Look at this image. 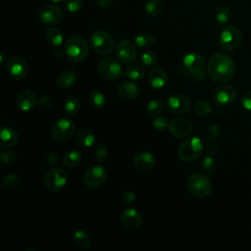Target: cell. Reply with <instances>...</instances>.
I'll list each match as a JSON object with an SVG mask.
<instances>
[{
  "instance_id": "obj_1",
  "label": "cell",
  "mask_w": 251,
  "mask_h": 251,
  "mask_svg": "<svg viewBox=\"0 0 251 251\" xmlns=\"http://www.w3.org/2000/svg\"><path fill=\"white\" fill-rule=\"evenodd\" d=\"M207 71L209 76L215 82L224 83L233 77L235 74V64L228 55L216 53L209 59Z\"/></svg>"
},
{
  "instance_id": "obj_2",
  "label": "cell",
  "mask_w": 251,
  "mask_h": 251,
  "mask_svg": "<svg viewBox=\"0 0 251 251\" xmlns=\"http://www.w3.org/2000/svg\"><path fill=\"white\" fill-rule=\"evenodd\" d=\"M88 43L86 39L79 34L71 35L65 42L64 51L66 56L75 63L82 62L88 54Z\"/></svg>"
},
{
  "instance_id": "obj_3",
  "label": "cell",
  "mask_w": 251,
  "mask_h": 251,
  "mask_svg": "<svg viewBox=\"0 0 251 251\" xmlns=\"http://www.w3.org/2000/svg\"><path fill=\"white\" fill-rule=\"evenodd\" d=\"M185 187L187 191L196 198L207 197L212 191V183L204 174H193L186 179Z\"/></svg>"
},
{
  "instance_id": "obj_4",
  "label": "cell",
  "mask_w": 251,
  "mask_h": 251,
  "mask_svg": "<svg viewBox=\"0 0 251 251\" xmlns=\"http://www.w3.org/2000/svg\"><path fill=\"white\" fill-rule=\"evenodd\" d=\"M242 40V33L233 25H226L220 34L219 44L220 47L225 51H232L236 49Z\"/></svg>"
},
{
  "instance_id": "obj_5",
  "label": "cell",
  "mask_w": 251,
  "mask_h": 251,
  "mask_svg": "<svg viewBox=\"0 0 251 251\" xmlns=\"http://www.w3.org/2000/svg\"><path fill=\"white\" fill-rule=\"evenodd\" d=\"M202 152L203 144L198 137L185 139L178 147V157L184 162H192L198 159Z\"/></svg>"
},
{
  "instance_id": "obj_6",
  "label": "cell",
  "mask_w": 251,
  "mask_h": 251,
  "mask_svg": "<svg viewBox=\"0 0 251 251\" xmlns=\"http://www.w3.org/2000/svg\"><path fill=\"white\" fill-rule=\"evenodd\" d=\"M89 44L91 48L98 54L107 55L114 48V39L110 33L105 30L94 31L89 38Z\"/></svg>"
},
{
  "instance_id": "obj_7",
  "label": "cell",
  "mask_w": 251,
  "mask_h": 251,
  "mask_svg": "<svg viewBox=\"0 0 251 251\" xmlns=\"http://www.w3.org/2000/svg\"><path fill=\"white\" fill-rule=\"evenodd\" d=\"M99 75L107 80H117L123 75V68L121 64L112 57L101 59L97 65Z\"/></svg>"
},
{
  "instance_id": "obj_8",
  "label": "cell",
  "mask_w": 251,
  "mask_h": 251,
  "mask_svg": "<svg viewBox=\"0 0 251 251\" xmlns=\"http://www.w3.org/2000/svg\"><path fill=\"white\" fill-rule=\"evenodd\" d=\"M184 70L189 75L196 76L198 78H204L205 74L203 73L205 67V60L199 53L190 52L187 53L182 60Z\"/></svg>"
},
{
  "instance_id": "obj_9",
  "label": "cell",
  "mask_w": 251,
  "mask_h": 251,
  "mask_svg": "<svg viewBox=\"0 0 251 251\" xmlns=\"http://www.w3.org/2000/svg\"><path fill=\"white\" fill-rule=\"evenodd\" d=\"M68 180V175L62 168H53L49 170L44 176V184L50 191L56 192L65 187Z\"/></svg>"
},
{
  "instance_id": "obj_10",
  "label": "cell",
  "mask_w": 251,
  "mask_h": 251,
  "mask_svg": "<svg viewBox=\"0 0 251 251\" xmlns=\"http://www.w3.org/2000/svg\"><path fill=\"white\" fill-rule=\"evenodd\" d=\"M75 124L70 119L58 120L51 128L52 137L58 141H65L71 138L75 132Z\"/></svg>"
},
{
  "instance_id": "obj_11",
  "label": "cell",
  "mask_w": 251,
  "mask_h": 251,
  "mask_svg": "<svg viewBox=\"0 0 251 251\" xmlns=\"http://www.w3.org/2000/svg\"><path fill=\"white\" fill-rule=\"evenodd\" d=\"M107 171L101 166L89 168L83 175V182L89 188H98L103 185L107 179Z\"/></svg>"
},
{
  "instance_id": "obj_12",
  "label": "cell",
  "mask_w": 251,
  "mask_h": 251,
  "mask_svg": "<svg viewBox=\"0 0 251 251\" xmlns=\"http://www.w3.org/2000/svg\"><path fill=\"white\" fill-rule=\"evenodd\" d=\"M6 68L10 75L17 80L25 79L28 73L27 63L21 56H12L9 58Z\"/></svg>"
},
{
  "instance_id": "obj_13",
  "label": "cell",
  "mask_w": 251,
  "mask_h": 251,
  "mask_svg": "<svg viewBox=\"0 0 251 251\" xmlns=\"http://www.w3.org/2000/svg\"><path fill=\"white\" fill-rule=\"evenodd\" d=\"M63 17L62 9L54 3L44 5L38 11V19L44 25L58 24L62 21Z\"/></svg>"
},
{
  "instance_id": "obj_14",
  "label": "cell",
  "mask_w": 251,
  "mask_h": 251,
  "mask_svg": "<svg viewBox=\"0 0 251 251\" xmlns=\"http://www.w3.org/2000/svg\"><path fill=\"white\" fill-rule=\"evenodd\" d=\"M115 53L118 60L124 64H130L136 58V48L133 43L126 39L119 41L115 47Z\"/></svg>"
},
{
  "instance_id": "obj_15",
  "label": "cell",
  "mask_w": 251,
  "mask_h": 251,
  "mask_svg": "<svg viewBox=\"0 0 251 251\" xmlns=\"http://www.w3.org/2000/svg\"><path fill=\"white\" fill-rule=\"evenodd\" d=\"M169 132L177 138L185 137L192 132V123L186 118H176L173 119L168 126Z\"/></svg>"
},
{
  "instance_id": "obj_16",
  "label": "cell",
  "mask_w": 251,
  "mask_h": 251,
  "mask_svg": "<svg viewBox=\"0 0 251 251\" xmlns=\"http://www.w3.org/2000/svg\"><path fill=\"white\" fill-rule=\"evenodd\" d=\"M167 109L176 115L186 113L190 108V99L184 94H175L168 98Z\"/></svg>"
},
{
  "instance_id": "obj_17",
  "label": "cell",
  "mask_w": 251,
  "mask_h": 251,
  "mask_svg": "<svg viewBox=\"0 0 251 251\" xmlns=\"http://www.w3.org/2000/svg\"><path fill=\"white\" fill-rule=\"evenodd\" d=\"M237 96L236 88L232 85H222L217 87L213 92V100L220 105L232 103Z\"/></svg>"
},
{
  "instance_id": "obj_18",
  "label": "cell",
  "mask_w": 251,
  "mask_h": 251,
  "mask_svg": "<svg viewBox=\"0 0 251 251\" xmlns=\"http://www.w3.org/2000/svg\"><path fill=\"white\" fill-rule=\"evenodd\" d=\"M122 225L129 230H136L142 225V217L135 209L129 208L123 212L121 216Z\"/></svg>"
},
{
  "instance_id": "obj_19",
  "label": "cell",
  "mask_w": 251,
  "mask_h": 251,
  "mask_svg": "<svg viewBox=\"0 0 251 251\" xmlns=\"http://www.w3.org/2000/svg\"><path fill=\"white\" fill-rule=\"evenodd\" d=\"M37 103V97L30 90H23L16 97V104L20 110L28 112L32 110Z\"/></svg>"
},
{
  "instance_id": "obj_20",
  "label": "cell",
  "mask_w": 251,
  "mask_h": 251,
  "mask_svg": "<svg viewBox=\"0 0 251 251\" xmlns=\"http://www.w3.org/2000/svg\"><path fill=\"white\" fill-rule=\"evenodd\" d=\"M132 164L140 171H149L156 165V158L149 152H140L134 155Z\"/></svg>"
},
{
  "instance_id": "obj_21",
  "label": "cell",
  "mask_w": 251,
  "mask_h": 251,
  "mask_svg": "<svg viewBox=\"0 0 251 251\" xmlns=\"http://www.w3.org/2000/svg\"><path fill=\"white\" fill-rule=\"evenodd\" d=\"M167 74L162 67H154L149 72L148 82L155 89L163 88L167 83Z\"/></svg>"
},
{
  "instance_id": "obj_22",
  "label": "cell",
  "mask_w": 251,
  "mask_h": 251,
  "mask_svg": "<svg viewBox=\"0 0 251 251\" xmlns=\"http://www.w3.org/2000/svg\"><path fill=\"white\" fill-rule=\"evenodd\" d=\"M18 132L10 126H3L0 131V146L4 149L14 147L18 143Z\"/></svg>"
},
{
  "instance_id": "obj_23",
  "label": "cell",
  "mask_w": 251,
  "mask_h": 251,
  "mask_svg": "<svg viewBox=\"0 0 251 251\" xmlns=\"http://www.w3.org/2000/svg\"><path fill=\"white\" fill-rule=\"evenodd\" d=\"M77 80V75L71 70H66L61 72L57 78H56V84L59 88H63V89H67V88H71L72 86H74Z\"/></svg>"
},
{
  "instance_id": "obj_24",
  "label": "cell",
  "mask_w": 251,
  "mask_h": 251,
  "mask_svg": "<svg viewBox=\"0 0 251 251\" xmlns=\"http://www.w3.org/2000/svg\"><path fill=\"white\" fill-rule=\"evenodd\" d=\"M118 94L124 99L130 100L138 96L139 87L134 82L125 81L118 86Z\"/></svg>"
},
{
  "instance_id": "obj_25",
  "label": "cell",
  "mask_w": 251,
  "mask_h": 251,
  "mask_svg": "<svg viewBox=\"0 0 251 251\" xmlns=\"http://www.w3.org/2000/svg\"><path fill=\"white\" fill-rule=\"evenodd\" d=\"M95 134L90 129H81L76 133L75 140L83 148H90L95 142Z\"/></svg>"
},
{
  "instance_id": "obj_26",
  "label": "cell",
  "mask_w": 251,
  "mask_h": 251,
  "mask_svg": "<svg viewBox=\"0 0 251 251\" xmlns=\"http://www.w3.org/2000/svg\"><path fill=\"white\" fill-rule=\"evenodd\" d=\"M45 38L52 46L58 47L63 43L64 34L59 27H50L45 32Z\"/></svg>"
},
{
  "instance_id": "obj_27",
  "label": "cell",
  "mask_w": 251,
  "mask_h": 251,
  "mask_svg": "<svg viewBox=\"0 0 251 251\" xmlns=\"http://www.w3.org/2000/svg\"><path fill=\"white\" fill-rule=\"evenodd\" d=\"M73 242L76 247H78L79 249H82V250L88 249L90 246V243H91L88 234L84 230H81V229L75 230L74 232Z\"/></svg>"
},
{
  "instance_id": "obj_28",
  "label": "cell",
  "mask_w": 251,
  "mask_h": 251,
  "mask_svg": "<svg viewBox=\"0 0 251 251\" xmlns=\"http://www.w3.org/2000/svg\"><path fill=\"white\" fill-rule=\"evenodd\" d=\"M164 9V2L163 0H148L145 3L144 10L147 16L154 18L159 16Z\"/></svg>"
},
{
  "instance_id": "obj_29",
  "label": "cell",
  "mask_w": 251,
  "mask_h": 251,
  "mask_svg": "<svg viewBox=\"0 0 251 251\" xmlns=\"http://www.w3.org/2000/svg\"><path fill=\"white\" fill-rule=\"evenodd\" d=\"M104 93L99 90H93L88 95V104L94 110H100L105 105Z\"/></svg>"
},
{
  "instance_id": "obj_30",
  "label": "cell",
  "mask_w": 251,
  "mask_h": 251,
  "mask_svg": "<svg viewBox=\"0 0 251 251\" xmlns=\"http://www.w3.org/2000/svg\"><path fill=\"white\" fill-rule=\"evenodd\" d=\"M133 41H134V44L139 48H148L154 45L156 38L150 33L141 32L134 36Z\"/></svg>"
},
{
  "instance_id": "obj_31",
  "label": "cell",
  "mask_w": 251,
  "mask_h": 251,
  "mask_svg": "<svg viewBox=\"0 0 251 251\" xmlns=\"http://www.w3.org/2000/svg\"><path fill=\"white\" fill-rule=\"evenodd\" d=\"M81 154L77 151L72 150L67 152L63 157V165L67 168H75L81 163Z\"/></svg>"
},
{
  "instance_id": "obj_32",
  "label": "cell",
  "mask_w": 251,
  "mask_h": 251,
  "mask_svg": "<svg viewBox=\"0 0 251 251\" xmlns=\"http://www.w3.org/2000/svg\"><path fill=\"white\" fill-rule=\"evenodd\" d=\"M22 183V177L18 174H9L1 180V187L3 189H15Z\"/></svg>"
},
{
  "instance_id": "obj_33",
  "label": "cell",
  "mask_w": 251,
  "mask_h": 251,
  "mask_svg": "<svg viewBox=\"0 0 251 251\" xmlns=\"http://www.w3.org/2000/svg\"><path fill=\"white\" fill-rule=\"evenodd\" d=\"M126 75L128 78H130L132 80H140L145 75V70L141 65L133 64L126 68Z\"/></svg>"
},
{
  "instance_id": "obj_34",
  "label": "cell",
  "mask_w": 251,
  "mask_h": 251,
  "mask_svg": "<svg viewBox=\"0 0 251 251\" xmlns=\"http://www.w3.org/2000/svg\"><path fill=\"white\" fill-rule=\"evenodd\" d=\"M79 100L75 96H70L65 100L64 109L69 116L75 115L79 110Z\"/></svg>"
},
{
  "instance_id": "obj_35",
  "label": "cell",
  "mask_w": 251,
  "mask_h": 251,
  "mask_svg": "<svg viewBox=\"0 0 251 251\" xmlns=\"http://www.w3.org/2000/svg\"><path fill=\"white\" fill-rule=\"evenodd\" d=\"M230 18H231V10L227 6H221L216 11L215 19L219 25H224L227 23Z\"/></svg>"
},
{
  "instance_id": "obj_36",
  "label": "cell",
  "mask_w": 251,
  "mask_h": 251,
  "mask_svg": "<svg viewBox=\"0 0 251 251\" xmlns=\"http://www.w3.org/2000/svg\"><path fill=\"white\" fill-rule=\"evenodd\" d=\"M220 133H221V129L215 124L207 125L203 128V130H202V135L207 140H214V139H216L220 135Z\"/></svg>"
},
{
  "instance_id": "obj_37",
  "label": "cell",
  "mask_w": 251,
  "mask_h": 251,
  "mask_svg": "<svg viewBox=\"0 0 251 251\" xmlns=\"http://www.w3.org/2000/svg\"><path fill=\"white\" fill-rule=\"evenodd\" d=\"M212 111V104L207 100H200L194 105V112L199 117H205Z\"/></svg>"
},
{
  "instance_id": "obj_38",
  "label": "cell",
  "mask_w": 251,
  "mask_h": 251,
  "mask_svg": "<svg viewBox=\"0 0 251 251\" xmlns=\"http://www.w3.org/2000/svg\"><path fill=\"white\" fill-rule=\"evenodd\" d=\"M164 109V103L161 100H151L148 104H147V112L148 114H150L151 116H158L162 113Z\"/></svg>"
},
{
  "instance_id": "obj_39",
  "label": "cell",
  "mask_w": 251,
  "mask_h": 251,
  "mask_svg": "<svg viewBox=\"0 0 251 251\" xmlns=\"http://www.w3.org/2000/svg\"><path fill=\"white\" fill-rule=\"evenodd\" d=\"M95 159L97 160V162L99 163H103L107 160L108 155H109V150L108 147L105 144H99L96 149H95Z\"/></svg>"
},
{
  "instance_id": "obj_40",
  "label": "cell",
  "mask_w": 251,
  "mask_h": 251,
  "mask_svg": "<svg viewBox=\"0 0 251 251\" xmlns=\"http://www.w3.org/2000/svg\"><path fill=\"white\" fill-rule=\"evenodd\" d=\"M82 0H66L65 9L72 14H75L82 8Z\"/></svg>"
},
{
  "instance_id": "obj_41",
  "label": "cell",
  "mask_w": 251,
  "mask_h": 251,
  "mask_svg": "<svg viewBox=\"0 0 251 251\" xmlns=\"http://www.w3.org/2000/svg\"><path fill=\"white\" fill-rule=\"evenodd\" d=\"M0 158L3 164L13 165L17 161V153L12 150H3L0 154Z\"/></svg>"
},
{
  "instance_id": "obj_42",
  "label": "cell",
  "mask_w": 251,
  "mask_h": 251,
  "mask_svg": "<svg viewBox=\"0 0 251 251\" xmlns=\"http://www.w3.org/2000/svg\"><path fill=\"white\" fill-rule=\"evenodd\" d=\"M141 63L146 67H151L157 62V55L152 51L144 52L140 57Z\"/></svg>"
},
{
  "instance_id": "obj_43",
  "label": "cell",
  "mask_w": 251,
  "mask_h": 251,
  "mask_svg": "<svg viewBox=\"0 0 251 251\" xmlns=\"http://www.w3.org/2000/svg\"><path fill=\"white\" fill-rule=\"evenodd\" d=\"M215 165H216V162H215V159L213 158V156H207L204 158L203 162H202V169L203 171L208 175V176H212L213 174V171L215 169Z\"/></svg>"
},
{
  "instance_id": "obj_44",
  "label": "cell",
  "mask_w": 251,
  "mask_h": 251,
  "mask_svg": "<svg viewBox=\"0 0 251 251\" xmlns=\"http://www.w3.org/2000/svg\"><path fill=\"white\" fill-rule=\"evenodd\" d=\"M39 106L44 111H49L54 106V99L49 95H43L39 98Z\"/></svg>"
},
{
  "instance_id": "obj_45",
  "label": "cell",
  "mask_w": 251,
  "mask_h": 251,
  "mask_svg": "<svg viewBox=\"0 0 251 251\" xmlns=\"http://www.w3.org/2000/svg\"><path fill=\"white\" fill-rule=\"evenodd\" d=\"M169 123L165 117H157L153 121V127L158 131H164L168 128Z\"/></svg>"
},
{
  "instance_id": "obj_46",
  "label": "cell",
  "mask_w": 251,
  "mask_h": 251,
  "mask_svg": "<svg viewBox=\"0 0 251 251\" xmlns=\"http://www.w3.org/2000/svg\"><path fill=\"white\" fill-rule=\"evenodd\" d=\"M121 200L124 205H130L135 200V194L131 191H125L121 196Z\"/></svg>"
},
{
  "instance_id": "obj_47",
  "label": "cell",
  "mask_w": 251,
  "mask_h": 251,
  "mask_svg": "<svg viewBox=\"0 0 251 251\" xmlns=\"http://www.w3.org/2000/svg\"><path fill=\"white\" fill-rule=\"evenodd\" d=\"M241 104L244 109L251 111V90L246 91L241 96Z\"/></svg>"
},
{
  "instance_id": "obj_48",
  "label": "cell",
  "mask_w": 251,
  "mask_h": 251,
  "mask_svg": "<svg viewBox=\"0 0 251 251\" xmlns=\"http://www.w3.org/2000/svg\"><path fill=\"white\" fill-rule=\"evenodd\" d=\"M60 160V156L58 153L56 152H51L46 156V162L50 165V166H55L59 163Z\"/></svg>"
},
{
  "instance_id": "obj_49",
  "label": "cell",
  "mask_w": 251,
  "mask_h": 251,
  "mask_svg": "<svg viewBox=\"0 0 251 251\" xmlns=\"http://www.w3.org/2000/svg\"><path fill=\"white\" fill-rule=\"evenodd\" d=\"M93 1L100 8H108L114 2V0H93Z\"/></svg>"
},
{
  "instance_id": "obj_50",
  "label": "cell",
  "mask_w": 251,
  "mask_h": 251,
  "mask_svg": "<svg viewBox=\"0 0 251 251\" xmlns=\"http://www.w3.org/2000/svg\"><path fill=\"white\" fill-rule=\"evenodd\" d=\"M206 151L207 153L210 155V156H215L218 154L219 152V147L216 145V144H209L207 147H206Z\"/></svg>"
},
{
  "instance_id": "obj_51",
  "label": "cell",
  "mask_w": 251,
  "mask_h": 251,
  "mask_svg": "<svg viewBox=\"0 0 251 251\" xmlns=\"http://www.w3.org/2000/svg\"><path fill=\"white\" fill-rule=\"evenodd\" d=\"M63 54H64V52H63L62 50H56L55 53H54V56H55L56 58H61Z\"/></svg>"
},
{
  "instance_id": "obj_52",
  "label": "cell",
  "mask_w": 251,
  "mask_h": 251,
  "mask_svg": "<svg viewBox=\"0 0 251 251\" xmlns=\"http://www.w3.org/2000/svg\"><path fill=\"white\" fill-rule=\"evenodd\" d=\"M4 59H5V55L3 53L0 54V64L4 63Z\"/></svg>"
},
{
  "instance_id": "obj_53",
  "label": "cell",
  "mask_w": 251,
  "mask_h": 251,
  "mask_svg": "<svg viewBox=\"0 0 251 251\" xmlns=\"http://www.w3.org/2000/svg\"><path fill=\"white\" fill-rule=\"evenodd\" d=\"M50 3H54V4H57V3H60L62 2L63 0H48Z\"/></svg>"
}]
</instances>
